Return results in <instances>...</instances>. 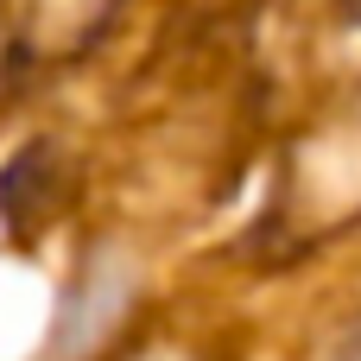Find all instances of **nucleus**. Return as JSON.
Masks as SVG:
<instances>
[{
    "label": "nucleus",
    "instance_id": "f257e3e1",
    "mask_svg": "<svg viewBox=\"0 0 361 361\" xmlns=\"http://www.w3.org/2000/svg\"><path fill=\"white\" fill-rule=\"evenodd\" d=\"M102 361H209L190 336H171V330H133L121 349H108Z\"/></svg>",
    "mask_w": 361,
    "mask_h": 361
}]
</instances>
